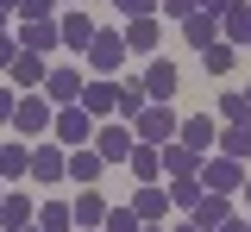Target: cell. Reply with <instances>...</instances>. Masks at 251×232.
Instances as JSON below:
<instances>
[{
	"label": "cell",
	"instance_id": "obj_42",
	"mask_svg": "<svg viewBox=\"0 0 251 232\" xmlns=\"http://www.w3.org/2000/svg\"><path fill=\"white\" fill-rule=\"evenodd\" d=\"M239 195H245V207H251V176H245V188H239Z\"/></svg>",
	"mask_w": 251,
	"mask_h": 232
},
{
	"label": "cell",
	"instance_id": "obj_2",
	"mask_svg": "<svg viewBox=\"0 0 251 232\" xmlns=\"http://www.w3.org/2000/svg\"><path fill=\"white\" fill-rule=\"evenodd\" d=\"M50 132H57V144L82 151V144H94V132H100V126H94V113H88V107L75 100V107H57V126H50Z\"/></svg>",
	"mask_w": 251,
	"mask_h": 232
},
{
	"label": "cell",
	"instance_id": "obj_12",
	"mask_svg": "<svg viewBox=\"0 0 251 232\" xmlns=\"http://www.w3.org/2000/svg\"><path fill=\"white\" fill-rule=\"evenodd\" d=\"M31 220H38V201H25V188H6V201H0V226H6V232H25Z\"/></svg>",
	"mask_w": 251,
	"mask_h": 232
},
{
	"label": "cell",
	"instance_id": "obj_13",
	"mask_svg": "<svg viewBox=\"0 0 251 232\" xmlns=\"http://www.w3.org/2000/svg\"><path fill=\"white\" fill-rule=\"evenodd\" d=\"M82 88H88V82H82V69H50V75H44V94L57 100V107H75Z\"/></svg>",
	"mask_w": 251,
	"mask_h": 232
},
{
	"label": "cell",
	"instance_id": "obj_32",
	"mask_svg": "<svg viewBox=\"0 0 251 232\" xmlns=\"http://www.w3.org/2000/svg\"><path fill=\"white\" fill-rule=\"evenodd\" d=\"M220 119H226V126H239V119H251L245 94H226V100H220Z\"/></svg>",
	"mask_w": 251,
	"mask_h": 232
},
{
	"label": "cell",
	"instance_id": "obj_49",
	"mask_svg": "<svg viewBox=\"0 0 251 232\" xmlns=\"http://www.w3.org/2000/svg\"><path fill=\"white\" fill-rule=\"evenodd\" d=\"M245 50H251V44H245Z\"/></svg>",
	"mask_w": 251,
	"mask_h": 232
},
{
	"label": "cell",
	"instance_id": "obj_40",
	"mask_svg": "<svg viewBox=\"0 0 251 232\" xmlns=\"http://www.w3.org/2000/svg\"><path fill=\"white\" fill-rule=\"evenodd\" d=\"M176 232H207V226H195V220H182V226H176Z\"/></svg>",
	"mask_w": 251,
	"mask_h": 232
},
{
	"label": "cell",
	"instance_id": "obj_48",
	"mask_svg": "<svg viewBox=\"0 0 251 232\" xmlns=\"http://www.w3.org/2000/svg\"><path fill=\"white\" fill-rule=\"evenodd\" d=\"M0 201H6V188H0Z\"/></svg>",
	"mask_w": 251,
	"mask_h": 232
},
{
	"label": "cell",
	"instance_id": "obj_6",
	"mask_svg": "<svg viewBox=\"0 0 251 232\" xmlns=\"http://www.w3.org/2000/svg\"><path fill=\"white\" fill-rule=\"evenodd\" d=\"M94 151H100L107 163H132V151H138V132H132V126H113V119H107V126L94 132Z\"/></svg>",
	"mask_w": 251,
	"mask_h": 232
},
{
	"label": "cell",
	"instance_id": "obj_22",
	"mask_svg": "<svg viewBox=\"0 0 251 232\" xmlns=\"http://www.w3.org/2000/svg\"><path fill=\"white\" fill-rule=\"evenodd\" d=\"M188 220H195V226H207V232H214L220 220H232V201H226V195H214V188H207V195L195 201V213H188Z\"/></svg>",
	"mask_w": 251,
	"mask_h": 232
},
{
	"label": "cell",
	"instance_id": "obj_10",
	"mask_svg": "<svg viewBox=\"0 0 251 232\" xmlns=\"http://www.w3.org/2000/svg\"><path fill=\"white\" fill-rule=\"evenodd\" d=\"M176 138H182L188 151H201V157H207V151L220 144V126H214V113H188L182 126H176Z\"/></svg>",
	"mask_w": 251,
	"mask_h": 232
},
{
	"label": "cell",
	"instance_id": "obj_19",
	"mask_svg": "<svg viewBox=\"0 0 251 232\" xmlns=\"http://www.w3.org/2000/svg\"><path fill=\"white\" fill-rule=\"evenodd\" d=\"M107 207H113V201L100 195V188H82V195L69 201V213H75V226H107Z\"/></svg>",
	"mask_w": 251,
	"mask_h": 232
},
{
	"label": "cell",
	"instance_id": "obj_8",
	"mask_svg": "<svg viewBox=\"0 0 251 232\" xmlns=\"http://www.w3.org/2000/svg\"><path fill=\"white\" fill-rule=\"evenodd\" d=\"M82 107H88L94 119H113V113H120V82H113V75H94L88 88H82Z\"/></svg>",
	"mask_w": 251,
	"mask_h": 232
},
{
	"label": "cell",
	"instance_id": "obj_50",
	"mask_svg": "<svg viewBox=\"0 0 251 232\" xmlns=\"http://www.w3.org/2000/svg\"><path fill=\"white\" fill-rule=\"evenodd\" d=\"M0 232H6V226H0Z\"/></svg>",
	"mask_w": 251,
	"mask_h": 232
},
{
	"label": "cell",
	"instance_id": "obj_47",
	"mask_svg": "<svg viewBox=\"0 0 251 232\" xmlns=\"http://www.w3.org/2000/svg\"><path fill=\"white\" fill-rule=\"evenodd\" d=\"M245 107H251V88H245Z\"/></svg>",
	"mask_w": 251,
	"mask_h": 232
},
{
	"label": "cell",
	"instance_id": "obj_7",
	"mask_svg": "<svg viewBox=\"0 0 251 232\" xmlns=\"http://www.w3.org/2000/svg\"><path fill=\"white\" fill-rule=\"evenodd\" d=\"M57 25H63V50H75V57H88L94 32H100V25H94L88 13H82V6H69V13H57Z\"/></svg>",
	"mask_w": 251,
	"mask_h": 232
},
{
	"label": "cell",
	"instance_id": "obj_15",
	"mask_svg": "<svg viewBox=\"0 0 251 232\" xmlns=\"http://www.w3.org/2000/svg\"><path fill=\"white\" fill-rule=\"evenodd\" d=\"M63 176H69L63 144H38V151H31V182H63Z\"/></svg>",
	"mask_w": 251,
	"mask_h": 232
},
{
	"label": "cell",
	"instance_id": "obj_43",
	"mask_svg": "<svg viewBox=\"0 0 251 232\" xmlns=\"http://www.w3.org/2000/svg\"><path fill=\"white\" fill-rule=\"evenodd\" d=\"M6 19H13V13H6V6H0V32H6Z\"/></svg>",
	"mask_w": 251,
	"mask_h": 232
},
{
	"label": "cell",
	"instance_id": "obj_37",
	"mask_svg": "<svg viewBox=\"0 0 251 232\" xmlns=\"http://www.w3.org/2000/svg\"><path fill=\"white\" fill-rule=\"evenodd\" d=\"M13 57H19V44H13V38L0 32V69H13Z\"/></svg>",
	"mask_w": 251,
	"mask_h": 232
},
{
	"label": "cell",
	"instance_id": "obj_45",
	"mask_svg": "<svg viewBox=\"0 0 251 232\" xmlns=\"http://www.w3.org/2000/svg\"><path fill=\"white\" fill-rule=\"evenodd\" d=\"M145 232H170V226H145Z\"/></svg>",
	"mask_w": 251,
	"mask_h": 232
},
{
	"label": "cell",
	"instance_id": "obj_34",
	"mask_svg": "<svg viewBox=\"0 0 251 232\" xmlns=\"http://www.w3.org/2000/svg\"><path fill=\"white\" fill-rule=\"evenodd\" d=\"M19 19H57V0H25Z\"/></svg>",
	"mask_w": 251,
	"mask_h": 232
},
{
	"label": "cell",
	"instance_id": "obj_3",
	"mask_svg": "<svg viewBox=\"0 0 251 232\" xmlns=\"http://www.w3.org/2000/svg\"><path fill=\"white\" fill-rule=\"evenodd\" d=\"M176 126H182V119H176V107H170V100H151V107L132 119V132L145 138V144H170V138H176Z\"/></svg>",
	"mask_w": 251,
	"mask_h": 232
},
{
	"label": "cell",
	"instance_id": "obj_35",
	"mask_svg": "<svg viewBox=\"0 0 251 232\" xmlns=\"http://www.w3.org/2000/svg\"><path fill=\"white\" fill-rule=\"evenodd\" d=\"M163 13L170 19H188V13H201V0H163Z\"/></svg>",
	"mask_w": 251,
	"mask_h": 232
},
{
	"label": "cell",
	"instance_id": "obj_38",
	"mask_svg": "<svg viewBox=\"0 0 251 232\" xmlns=\"http://www.w3.org/2000/svg\"><path fill=\"white\" fill-rule=\"evenodd\" d=\"M214 232H251V220H239V213H232V220H220Z\"/></svg>",
	"mask_w": 251,
	"mask_h": 232
},
{
	"label": "cell",
	"instance_id": "obj_25",
	"mask_svg": "<svg viewBox=\"0 0 251 232\" xmlns=\"http://www.w3.org/2000/svg\"><path fill=\"white\" fill-rule=\"evenodd\" d=\"M207 195V188H201V176H170V207H176V213H195V201Z\"/></svg>",
	"mask_w": 251,
	"mask_h": 232
},
{
	"label": "cell",
	"instance_id": "obj_44",
	"mask_svg": "<svg viewBox=\"0 0 251 232\" xmlns=\"http://www.w3.org/2000/svg\"><path fill=\"white\" fill-rule=\"evenodd\" d=\"M25 232H44V226H38V220H31V226H25Z\"/></svg>",
	"mask_w": 251,
	"mask_h": 232
},
{
	"label": "cell",
	"instance_id": "obj_26",
	"mask_svg": "<svg viewBox=\"0 0 251 232\" xmlns=\"http://www.w3.org/2000/svg\"><path fill=\"white\" fill-rule=\"evenodd\" d=\"M157 38H163L157 19H126V50H157Z\"/></svg>",
	"mask_w": 251,
	"mask_h": 232
},
{
	"label": "cell",
	"instance_id": "obj_28",
	"mask_svg": "<svg viewBox=\"0 0 251 232\" xmlns=\"http://www.w3.org/2000/svg\"><path fill=\"white\" fill-rule=\"evenodd\" d=\"M38 226H44V232H69V226H75L69 201H44V207H38Z\"/></svg>",
	"mask_w": 251,
	"mask_h": 232
},
{
	"label": "cell",
	"instance_id": "obj_33",
	"mask_svg": "<svg viewBox=\"0 0 251 232\" xmlns=\"http://www.w3.org/2000/svg\"><path fill=\"white\" fill-rule=\"evenodd\" d=\"M113 6H120L126 19H157V6H163V0H113Z\"/></svg>",
	"mask_w": 251,
	"mask_h": 232
},
{
	"label": "cell",
	"instance_id": "obj_11",
	"mask_svg": "<svg viewBox=\"0 0 251 232\" xmlns=\"http://www.w3.org/2000/svg\"><path fill=\"white\" fill-rule=\"evenodd\" d=\"M57 44H63L57 19H19V50H38V57H44V50H57Z\"/></svg>",
	"mask_w": 251,
	"mask_h": 232
},
{
	"label": "cell",
	"instance_id": "obj_30",
	"mask_svg": "<svg viewBox=\"0 0 251 232\" xmlns=\"http://www.w3.org/2000/svg\"><path fill=\"white\" fill-rule=\"evenodd\" d=\"M151 107V94H145V82H120V119H138Z\"/></svg>",
	"mask_w": 251,
	"mask_h": 232
},
{
	"label": "cell",
	"instance_id": "obj_36",
	"mask_svg": "<svg viewBox=\"0 0 251 232\" xmlns=\"http://www.w3.org/2000/svg\"><path fill=\"white\" fill-rule=\"evenodd\" d=\"M13 113H19V94H13V88H0V119H13Z\"/></svg>",
	"mask_w": 251,
	"mask_h": 232
},
{
	"label": "cell",
	"instance_id": "obj_20",
	"mask_svg": "<svg viewBox=\"0 0 251 232\" xmlns=\"http://www.w3.org/2000/svg\"><path fill=\"white\" fill-rule=\"evenodd\" d=\"M220 38H226V44H239V50L251 44V6H245V0H232V6L220 13Z\"/></svg>",
	"mask_w": 251,
	"mask_h": 232
},
{
	"label": "cell",
	"instance_id": "obj_18",
	"mask_svg": "<svg viewBox=\"0 0 251 232\" xmlns=\"http://www.w3.org/2000/svg\"><path fill=\"white\" fill-rule=\"evenodd\" d=\"M201 163H207V157H201V151H188L182 138H170V144H163V176H201Z\"/></svg>",
	"mask_w": 251,
	"mask_h": 232
},
{
	"label": "cell",
	"instance_id": "obj_9",
	"mask_svg": "<svg viewBox=\"0 0 251 232\" xmlns=\"http://www.w3.org/2000/svg\"><path fill=\"white\" fill-rule=\"evenodd\" d=\"M132 207H138V220H145V226H163V220L176 213V207H170V188H157V182H138Z\"/></svg>",
	"mask_w": 251,
	"mask_h": 232
},
{
	"label": "cell",
	"instance_id": "obj_4",
	"mask_svg": "<svg viewBox=\"0 0 251 232\" xmlns=\"http://www.w3.org/2000/svg\"><path fill=\"white\" fill-rule=\"evenodd\" d=\"M13 126H19V138H44L50 126H57V107H50V94H19Z\"/></svg>",
	"mask_w": 251,
	"mask_h": 232
},
{
	"label": "cell",
	"instance_id": "obj_41",
	"mask_svg": "<svg viewBox=\"0 0 251 232\" xmlns=\"http://www.w3.org/2000/svg\"><path fill=\"white\" fill-rule=\"evenodd\" d=\"M0 6H6V13H19V6H25V0H0Z\"/></svg>",
	"mask_w": 251,
	"mask_h": 232
},
{
	"label": "cell",
	"instance_id": "obj_23",
	"mask_svg": "<svg viewBox=\"0 0 251 232\" xmlns=\"http://www.w3.org/2000/svg\"><path fill=\"white\" fill-rule=\"evenodd\" d=\"M132 176H138V182H157V176H163V144H145V138H138V151H132Z\"/></svg>",
	"mask_w": 251,
	"mask_h": 232
},
{
	"label": "cell",
	"instance_id": "obj_17",
	"mask_svg": "<svg viewBox=\"0 0 251 232\" xmlns=\"http://www.w3.org/2000/svg\"><path fill=\"white\" fill-rule=\"evenodd\" d=\"M176 88H182L176 63H170V57H157V63L145 69V94H151V100H176Z\"/></svg>",
	"mask_w": 251,
	"mask_h": 232
},
{
	"label": "cell",
	"instance_id": "obj_1",
	"mask_svg": "<svg viewBox=\"0 0 251 232\" xmlns=\"http://www.w3.org/2000/svg\"><path fill=\"white\" fill-rule=\"evenodd\" d=\"M245 176H251V169L239 163V157L214 151V157L201 163V188H214V195H239V188H245Z\"/></svg>",
	"mask_w": 251,
	"mask_h": 232
},
{
	"label": "cell",
	"instance_id": "obj_21",
	"mask_svg": "<svg viewBox=\"0 0 251 232\" xmlns=\"http://www.w3.org/2000/svg\"><path fill=\"white\" fill-rule=\"evenodd\" d=\"M182 44H195V50L220 44V13H188L182 19Z\"/></svg>",
	"mask_w": 251,
	"mask_h": 232
},
{
	"label": "cell",
	"instance_id": "obj_31",
	"mask_svg": "<svg viewBox=\"0 0 251 232\" xmlns=\"http://www.w3.org/2000/svg\"><path fill=\"white\" fill-rule=\"evenodd\" d=\"M100 232H145V220H138V207L126 201V207H107V226Z\"/></svg>",
	"mask_w": 251,
	"mask_h": 232
},
{
	"label": "cell",
	"instance_id": "obj_29",
	"mask_svg": "<svg viewBox=\"0 0 251 232\" xmlns=\"http://www.w3.org/2000/svg\"><path fill=\"white\" fill-rule=\"evenodd\" d=\"M220 151L245 163V157H251V119H239V126H226V138H220Z\"/></svg>",
	"mask_w": 251,
	"mask_h": 232
},
{
	"label": "cell",
	"instance_id": "obj_14",
	"mask_svg": "<svg viewBox=\"0 0 251 232\" xmlns=\"http://www.w3.org/2000/svg\"><path fill=\"white\" fill-rule=\"evenodd\" d=\"M6 75H13V88H19V94H31V88H44V75H50V69H44V57H38V50H19Z\"/></svg>",
	"mask_w": 251,
	"mask_h": 232
},
{
	"label": "cell",
	"instance_id": "obj_27",
	"mask_svg": "<svg viewBox=\"0 0 251 232\" xmlns=\"http://www.w3.org/2000/svg\"><path fill=\"white\" fill-rule=\"evenodd\" d=\"M201 63H207V75H226V69L239 63V44H226V38H220V44H207V50H201Z\"/></svg>",
	"mask_w": 251,
	"mask_h": 232
},
{
	"label": "cell",
	"instance_id": "obj_5",
	"mask_svg": "<svg viewBox=\"0 0 251 232\" xmlns=\"http://www.w3.org/2000/svg\"><path fill=\"white\" fill-rule=\"evenodd\" d=\"M120 63H126V32L100 25V32H94V44H88V69H94V75H113Z\"/></svg>",
	"mask_w": 251,
	"mask_h": 232
},
{
	"label": "cell",
	"instance_id": "obj_24",
	"mask_svg": "<svg viewBox=\"0 0 251 232\" xmlns=\"http://www.w3.org/2000/svg\"><path fill=\"white\" fill-rule=\"evenodd\" d=\"M31 176V151L25 144H0V182H25Z\"/></svg>",
	"mask_w": 251,
	"mask_h": 232
},
{
	"label": "cell",
	"instance_id": "obj_39",
	"mask_svg": "<svg viewBox=\"0 0 251 232\" xmlns=\"http://www.w3.org/2000/svg\"><path fill=\"white\" fill-rule=\"evenodd\" d=\"M226 6H232V0H201V13H226Z\"/></svg>",
	"mask_w": 251,
	"mask_h": 232
},
{
	"label": "cell",
	"instance_id": "obj_46",
	"mask_svg": "<svg viewBox=\"0 0 251 232\" xmlns=\"http://www.w3.org/2000/svg\"><path fill=\"white\" fill-rule=\"evenodd\" d=\"M57 6H75V0H57Z\"/></svg>",
	"mask_w": 251,
	"mask_h": 232
},
{
	"label": "cell",
	"instance_id": "obj_16",
	"mask_svg": "<svg viewBox=\"0 0 251 232\" xmlns=\"http://www.w3.org/2000/svg\"><path fill=\"white\" fill-rule=\"evenodd\" d=\"M100 169H107V157H100L94 144L69 151V182H75V188H94V182H100Z\"/></svg>",
	"mask_w": 251,
	"mask_h": 232
}]
</instances>
